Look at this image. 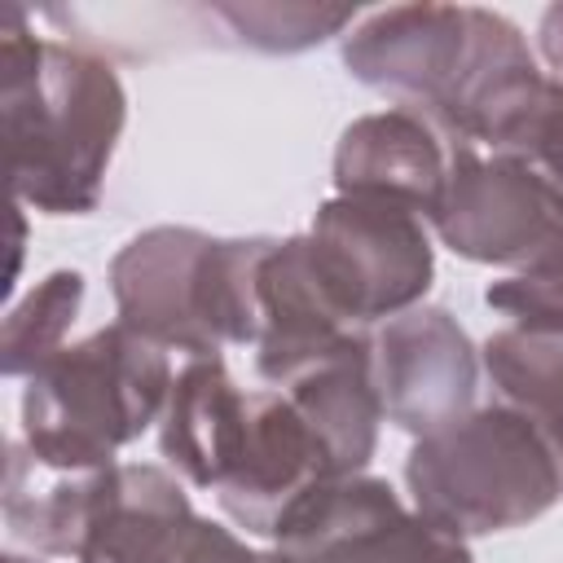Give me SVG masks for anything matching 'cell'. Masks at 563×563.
<instances>
[{
	"mask_svg": "<svg viewBox=\"0 0 563 563\" xmlns=\"http://www.w3.org/2000/svg\"><path fill=\"white\" fill-rule=\"evenodd\" d=\"M343 66L475 150H493L545 88L523 31L479 4L378 9L343 35Z\"/></svg>",
	"mask_w": 563,
	"mask_h": 563,
	"instance_id": "cell-1",
	"label": "cell"
},
{
	"mask_svg": "<svg viewBox=\"0 0 563 563\" xmlns=\"http://www.w3.org/2000/svg\"><path fill=\"white\" fill-rule=\"evenodd\" d=\"M0 114L9 189L44 216H88L128 123L114 66L88 48L35 35L22 4L0 9Z\"/></svg>",
	"mask_w": 563,
	"mask_h": 563,
	"instance_id": "cell-2",
	"label": "cell"
},
{
	"mask_svg": "<svg viewBox=\"0 0 563 563\" xmlns=\"http://www.w3.org/2000/svg\"><path fill=\"white\" fill-rule=\"evenodd\" d=\"M405 488L418 515L462 541L523 528L563 501V422L506 400L475 405L413 440Z\"/></svg>",
	"mask_w": 563,
	"mask_h": 563,
	"instance_id": "cell-3",
	"label": "cell"
},
{
	"mask_svg": "<svg viewBox=\"0 0 563 563\" xmlns=\"http://www.w3.org/2000/svg\"><path fill=\"white\" fill-rule=\"evenodd\" d=\"M22 383L26 453L53 471H106L163 418L176 374L158 343L110 321Z\"/></svg>",
	"mask_w": 563,
	"mask_h": 563,
	"instance_id": "cell-4",
	"label": "cell"
},
{
	"mask_svg": "<svg viewBox=\"0 0 563 563\" xmlns=\"http://www.w3.org/2000/svg\"><path fill=\"white\" fill-rule=\"evenodd\" d=\"M303 242L325 299L356 330L418 308L435 277L427 220L396 202L334 194L317 207Z\"/></svg>",
	"mask_w": 563,
	"mask_h": 563,
	"instance_id": "cell-5",
	"label": "cell"
},
{
	"mask_svg": "<svg viewBox=\"0 0 563 563\" xmlns=\"http://www.w3.org/2000/svg\"><path fill=\"white\" fill-rule=\"evenodd\" d=\"M431 229L471 264L563 277V198L510 154L453 141V167Z\"/></svg>",
	"mask_w": 563,
	"mask_h": 563,
	"instance_id": "cell-6",
	"label": "cell"
},
{
	"mask_svg": "<svg viewBox=\"0 0 563 563\" xmlns=\"http://www.w3.org/2000/svg\"><path fill=\"white\" fill-rule=\"evenodd\" d=\"M246 541L202 519L176 471L114 462L97 471L88 537L75 563H246Z\"/></svg>",
	"mask_w": 563,
	"mask_h": 563,
	"instance_id": "cell-7",
	"label": "cell"
},
{
	"mask_svg": "<svg viewBox=\"0 0 563 563\" xmlns=\"http://www.w3.org/2000/svg\"><path fill=\"white\" fill-rule=\"evenodd\" d=\"M277 550L303 563H475L471 545L378 475H347L312 488L273 532Z\"/></svg>",
	"mask_w": 563,
	"mask_h": 563,
	"instance_id": "cell-8",
	"label": "cell"
},
{
	"mask_svg": "<svg viewBox=\"0 0 563 563\" xmlns=\"http://www.w3.org/2000/svg\"><path fill=\"white\" fill-rule=\"evenodd\" d=\"M479 369V352L449 308L418 303L374 330L383 413L413 440L475 409Z\"/></svg>",
	"mask_w": 563,
	"mask_h": 563,
	"instance_id": "cell-9",
	"label": "cell"
},
{
	"mask_svg": "<svg viewBox=\"0 0 563 563\" xmlns=\"http://www.w3.org/2000/svg\"><path fill=\"white\" fill-rule=\"evenodd\" d=\"M330 479H343V475L334 471V457L325 453V444L308 427V418L295 409V400L277 387L251 391L238 462H233L229 479L216 488L220 510L251 537L273 541L277 523L312 488H321Z\"/></svg>",
	"mask_w": 563,
	"mask_h": 563,
	"instance_id": "cell-10",
	"label": "cell"
},
{
	"mask_svg": "<svg viewBox=\"0 0 563 563\" xmlns=\"http://www.w3.org/2000/svg\"><path fill=\"white\" fill-rule=\"evenodd\" d=\"M211 233L185 224H154L119 246L110 260L114 312L128 330L158 343L163 352L220 356L198 317V273Z\"/></svg>",
	"mask_w": 563,
	"mask_h": 563,
	"instance_id": "cell-11",
	"label": "cell"
},
{
	"mask_svg": "<svg viewBox=\"0 0 563 563\" xmlns=\"http://www.w3.org/2000/svg\"><path fill=\"white\" fill-rule=\"evenodd\" d=\"M453 141L418 110L387 106L343 128L334 145V194L396 202L427 224L444 202Z\"/></svg>",
	"mask_w": 563,
	"mask_h": 563,
	"instance_id": "cell-12",
	"label": "cell"
},
{
	"mask_svg": "<svg viewBox=\"0 0 563 563\" xmlns=\"http://www.w3.org/2000/svg\"><path fill=\"white\" fill-rule=\"evenodd\" d=\"M356 325H347L325 299L303 233L273 238L260 264V339H255V374L268 387H290L299 374L334 356Z\"/></svg>",
	"mask_w": 563,
	"mask_h": 563,
	"instance_id": "cell-13",
	"label": "cell"
},
{
	"mask_svg": "<svg viewBox=\"0 0 563 563\" xmlns=\"http://www.w3.org/2000/svg\"><path fill=\"white\" fill-rule=\"evenodd\" d=\"M246 405L251 391L233 383L220 356L185 361L158 418V453L167 471H176L194 488L216 493L238 462L246 435Z\"/></svg>",
	"mask_w": 563,
	"mask_h": 563,
	"instance_id": "cell-14",
	"label": "cell"
},
{
	"mask_svg": "<svg viewBox=\"0 0 563 563\" xmlns=\"http://www.w3.org/2000/svg\"><path fill=\"white\" fill-rule=\"evenodd\" d=\"M295 400V409L308 418V427L321 435L325 453L334 457V471L365 475L378 427H383V396L374 378V330H356L334 356L299 374L290 387H277Z\"/></svg>",
	"mask_w": 563,
	"mask_h": 563,
	"instance_id": "cell-15",
	"label": "cell"
},
{
	"mask_svg": "<svg viewBox=\"0 0 563 563\" xmlns=\"http://www.w3.org/2000/svg\"><path fill=\"white\" fill-rule=\"evenodd\" d=\"M97 471H53L26 453L22 440H9L4 466V528L13 541L31 545L35 554L79 559L92 515Z\"/></svg>",
	"mask_w": 563,
	"mask_h": 563,
	"instance_id": "cell-16",
	"label": "cell"
},
{
	"mask_svg": "<svg viewBox=\"0 0 563 563\" xmlns=\"http://www.w3.org/2000/svg\"><path fill=\"white\" fill-rule=\"evenodd\" d=\"M479 365L497 387V400L545 422H563V330H493L479 347Z\"/></svg>",
	"mask_w": 563,
	"mask_h": 563,
	"instance_id": "cell-17",
	"label": "cell"
},
{
	"mask_svg": "<svg viewBox=\"0 0 563 563\" xmlns=\"http://www.w3.org/2000/svg\"><path fill=\"white\" fill-rule=\"evenodd\" d=\"M84 308V273L57 268L31 286L4 317L0 330V369L4 378H31L48 356L66 347V330Z\"/></svg>",
	"mask_w": 563,
	"mask_h": 563,
	"instance_id": "cell-18",
	"label": "cell"
},
{
	"mask_svg": "<svg viewBox=\"0 0 563 563\" xmlns=\"http://www.w3.org/2000/svg\"><path fill=\"white\" fill-rule=\"evenodd\" d=\"M207 18L233 35V44L255 53H303L343 35L356 22L347 4H207Z\"/></svg>",
	"mask_w": 563,
	"mask_h": 563,
	"instance_id": "cell-19",
	"label": "cell"
},
{
	"mask_svg": "<svg viewBox=\"0 0 563 563\" xmlns=\"http://www.w3.org/2000/svg\"><path fill=\"white\" fill-rule=\"evenodd\" d=\"M484 154H510V158L528 163L563 198V84L545 75V88L523 110V119Z\"/></svg>",
	"mask_w": 563,
	"mask_h": 563,
	"instance_id": "cell-20",
	"label": "cell"
},
{
	"mask_svg": "<svg viewBox=\"0 0 563 563\" xmlns=\"http://www.w3.org/2000/svg\"><path fill=\"white\" fill-rule=\"evenodd\" d=\"M537 48H541V62H545L550 79L563 84V0L541 13V22H537Z\"/></svg>",
	"mask_w": 563,
	"mask_h": 563,
	"instance_id": "cell-21",
	"label": "cell"
},
{
	"mask_svg": "<svg viewBox=\"0 0 563 563\" xmlns=\"http://www.w3.org/2000/svg\"><path fill=\"white\" fill-rule=\"evenodd\" d=\"M246 563H303V559H295L290 550H277V545H273V550H260V554L251 550V559H246Z\"/></svg>",
	"mask_w": 563,
	"mask_h": 563,
	"instance_id": "cell-22",
	"label": "cell"
},
{
	"mask_svg": "<svg viewBox=\"0 0 563 563\" xmlns=\"http://www.w3.org/2000/svg\"><path fill=\"white\" fill-rule=\"evenodd\" d=\"M0 563H40V559H35V554H31V559H26V554H13V550H9V554H4V559H0Z\"/></svg>",
	"mask_w": 563,
	"mask_h": 563,
	"instance_id": "cell-23",
	"label": "cell"
}]
</instances>
